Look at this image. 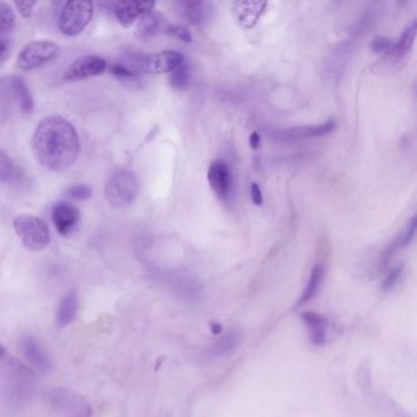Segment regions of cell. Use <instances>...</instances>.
<instances>
[{
    "label": "cell",
    "instance_id": "obj_1",
    "mask_svg": "<svg viewBox=\"0 0 417 417\" xmlns=\"http://www.w3.org/2000/svg\"><path fill=\"white\" fill-rule=\"evenodd\" d=\"M33 155L49 171H64L74 166L80 153V141L72 124L52 115L38 124L32 137Z\"/></svg>",
    "mask_w": 417,
    "mask_h": 417
},
{
    "label": "cell",
    "instance_id": "obj_2",
    "mask_svg": "<svg viewBox=\"0 0 417 417\" xmlns=\"http://www.w3.org/2000/svg\"><path fill=\"white\" fill-rule=\"evenodd\" d=\"M135 76L141 74H168L184 63V57L175 50L153 54H128L126 60L120 61Z\"/></svg>",
    "mask_w": 417,
    "mask_h": 417
},
{
    "label": "cell",
    "instance_id": "obj_3",
    "mask_svg": "<svg viewBox=\"0 0 417 417\" xmlns=\"http://www.w3.org/2000/svg\"><path fill=\"white\" fill-rule=\"evenodd\" d=\"M12 224L17 235L27 250L39 252L48 246L50 233L44 220L30 214H22L14 220Z\"/></svg>",
    "mask_w": 417,
    "mask_h": 417
},
{
    "label": "cell",
    "instance_id": "obj_4",
    "mask_svg": "<svg viewBox=\"0 0 417 417\" xmlns=\"http://www.w3.org/2000/svg\"><path fill=\"white\" fill-rule=\"evenodd\" d=\"M95 6L90 0L68 1L59 19V30L66 36L80 35L93 17Z\"/></svg>",
    "mask_w": 417,
    "mask_h": 417
},
{
    "label": "cell",
    "instance_id": "obj_5",
    "mask_svg": "<svg viewBox=\"0 0 417 417\" xmlns=\"http://www.w3.org/2000/svg\"><path fill=\"white\" fill-rule=\"evenodd\" d=\"M139 193V182L133 171H120L110 177L106 185L108 202L114 207L133 204Z\"/></svg>",
    "mask_w": 417,
    "mask_h": 417
},
{
    "label": "cell",
    "instance_id": "obj_6",
    "mask_svg": "<svg viewBox=\"0 0 417 417\" xmlns=\"http://www.w3.org/2000/svg\"><path fill=\"white\" fill-rule=\"evenodd\" d=\"M59 54V46L50 41H36L26 44L17 55V65L19 69L30 71L37 69Z\"/></svg>",
    "mask_w": 417,
    "mask_h": 417
},
{
    "label": "cell",
    "instance_id": "obj_7",
    "mask_svg": "<svg viewBox=\"0 0 417 417\" xmlns=\"http://www.w3.org/2000/svg\"><path fill=\"white\" fill-rule=\"evenodd\" d=\"M107 69V61L98 55H85L70 64L63 75L66 82L86 80L103 74Z\"/></svg>",
    "mask_w": 417,
    "mask_h": 417
},
{
    "label": "cell",
    "instance_id": "obj_8",
    "mask_svg": "<svg viewBox=\"0 0 417 417\" xmlns=\"http://www.w3.org/2000/svg\"><path fill=\"white\" fill-rule=\"evenodd\" d=\"M19 348L23 358L26 360L28 365L41 374H48L53 367L52 360L42 348V345L38 342L36 338L32 336H23L19 342Z\"/></svg>",
    "mask_w": 417,
    "mask_h": 417
},
{
    "label": "cell",
    "instance_id": "obj_9",
    "mask_svg": "<svg viewBox=\"0 0 417 417\" xmlns=\"http://www.w3.org/2000/svg\"><path fill=\"white\" fill-rule=\"evenodd\" d=\"M208 182L211 188L220 200H226L229 197L233 185L231 171L228 163L222 159L211 163L208 168Z\"/></svg>",
    "mask_w": 417,
    "mask_h": 417
},
{
    "label": "cell",
    "instance_id": "obj_10",
    "mask_svg": "<svg viewBox=\"0 0 417 417\" xmlns=\"http://www.w3.org/2000/svg\"><path fill=\"white\" fill-rule=\"evenodd\" d=\"M155 1H119L114 4V14L123 27H130L137 19L155 9Z\"/></svg>",
    "mask_w": 417,
    "mask_h": 417
},
{
    "label": "cell",
    "instance_id": "obj_11",
    "mask_svg": "<svg viewBox=\"0 0 417 417\" xmlns=\"http://www.w3.org/2000/svg\"><path fill=\"white\" fill-rule=\"evenodd\" d=\"M52 218L54 226L60 235L69 236L79 224L80 212L72 204L60 202L54 206Z\"/></svg>",
    "mask_w": 417,
    "mask_h": 417
},
{
    "label": "cell",
    "instance_id": "obj_12",
    "mask_svg": "<svg viewBox=\"0 0 417 417\" xmlns=\"http://www.w3.org/2000/svg\"><path fill=\"white\" fill-rule=\"evenodd\" d=\"M53 399L54 405L68 417H91V407L81 396H72L69 391H57Z\"/></svg>",
    "mask_w": 417,
    "mask_h": 417
},
{
    "label": "cell",
    "instance_id": "obj_13",
    "mask_svg": "<svg viewBox=\"0 0 417 417\" xmlns=\"http://www.w3.org/2000/svg\"><path fill=\"white\" fill-rule=\"evenodd\" d=\"M0 369L6 372L12 380L31 382L36 377L35 371L20 362L17 358L11 356L10 353L0 344Z\"/></svg>",
    "mask_w": 417,
    "mask_h": 417
},
{
    "label": "cell",
    "instance_id": "obj_14",
    "mask_svg": "<svg viewBox=\"0 0 417 417\" xmlns=\"http://www.w3.org/2000/svg\"><path fill=\"white\" fill-rule=\"evenodd\" d=\"M266 6V1H236L233 6V11L239 25L252 28L260 20Z\"/></svg>",
    "mask_w": 417,
    "mask_h": 417
},
{
    "label": "cell",
    "instance_id": "obj_15",
    "mask_svg": "<svg viewBox=\"0 0 417 417\" xmlns=\"http://www.w3.org/2000/svg\"><path fill=\"white\" fill-rule=\"evenodd\" d=\"M301 317L305 322L312 344L316 347L326 345L327 332L329 328L328 318L312 311H306L304 313H301Z\"/></svg>",
    "mask_w": 417,
    "mask_h": 417
},
{
    "label": "cell",
    "instance_id": "obj_16",
    "mask_svg": "<svg viewBox=\"0 0 417 417\" xmlns=\"http://www.w3.org/2000/svg\"><path fill=\"white\" fill-rule=\"evenodd\" d=\"M168 23L169 22L166 21V17L162 14L151 11L144 17H139V23L136 27V37L139 38L141 41H147L159 33L164 32Z\"/></svg>",
    "mask_w": 417,
    "mask_h": 417
},
{
    "label": "cell",
    "instance_id": "obj_17",
    "mask_svg": "<svg viewBox=\"0 0 417 417\" xmlns=\"http://www.w3.org/2000/svg\"><path fill=\"white\" fill-rule=\"evenodd\" d=\"M336 122L328 120L326 123L320 125H309V126H299V128H288L280 131L279 135L280 139H310V137H322L326 135L331 134L336 128Z\"/></svg>",
    "mask_w": 417,
    "mask_h": 417
},
{
    "label": "cell",
    "instance_id": "obj_18",
    "mask_svg": "<svg viewBox=\"0 0 417 417\" xmlns=\"http://www.w3.org/2000/svg\"><path fill=\"white\" fill-rule=\"evenodd\" d=\"M182 12L195 26H204L213 17V4L208 1H182Z\"/></svg>",
    "mask_w": 417,
    "mask_h": 417
},
{
    "label": "cell",
    "instance_id": "obj_19",
    "mask_svg": "<svg viewBox=\"0 0 417 417\" xmlns=\"http://www.w3.org/2000/svg\"><path fill=\"white\" fill-rule=\"evenodd\" d=\"M79 312V293L77 290H71L60 301L59 307L57 311V324L59 328L70 326L75 321Z\"/></svg>",
    "mask_w": 417,
    "mask_h": 417
},
{
    "label": "cell",
    "instance_id": "obj_20",
    "mask_svg": "<svg viewBox=\"0 0 417 417\" xmlns=\"http://www.w3.org/2000/svg\"><path fill=\"white\" fill-rule=\"evenodd\" d=\"M416 28V22H414L412 25L407 27V30L401 35L400 38L398 39V42H394L389 53L387 55L391 57V59H394L396 61L405 58V55L410 52V49L412 48L414 42H415Z\"/></svg>",
    "mask_w": 417,
    "mask_h": 417
},
{
    "label": "cell",
    "instance_id": "obj_21",
    "mask_svg": "<svg viewBox=\"0 0 417 417\" xmlns=\"http://www.w3.org/2000/svg\"><path fill=\"white\" fill-rule=\"evenodd\" d=\"M9 87L14 93V97L19 103V107L23 113H31L33 110V99L28 86L19 76H12L9 80Z\"/></svg>",
    "mask_w": 417,
    "mask_h": 417
},
{
    "label": "cell",
    "instance_id": "obj_22",
    "mask_svg": "<svg viewBox=\"0 0 417 417\" xmlns=\"http://www.w3.org/2000/svg\"><path fill=\"white\" fill-rule=\"evenodd\" d=\"M323 277H324V269H323V266H322V264H317V266H315L313 269H312V272H311L310 274V278H309V282L306 284L305 290H304L302 295L300 296L299 301H298L296 305H295V309H299V307L305 305L309 301H311V300L315 298V295L317 294V291H318L320 287H321Z\"/></svg>",
    "mask_w": 417,
    "mask_h": 417
},
{
    "label": "cell",
    "instance_id": "obj_23",
    "mask_svg": "<svg viewBox=\"0 0 417 417\" xmlns=\"http://www.w3.org/2000/svg\"><path fill=\"white\" fill-rule=\"evenodd\" d=\"M241 336L237 331L226 333L224 337L220 338L218 342L214 345L213 353L215 356H224L233 353L240 344Z\"/></svg>",
    "mask_w": 417,
    "mask_h": 417
},
{
    "label": "cell",
    "instance_id": "obj_24",
    "mask_svg": "<svg viewBox=\"0 0 417 417\" xmlns=\"http://www.w3.org/2000/svg\"><path fill=\"white\" fill-rule=\"evenodd\" d=\"M191 81V72L188 65L184 61L177 69L171 72V85L177 91L185 90Z\"/></svg>",
    "mask_w": 417,
    "mask_h": 417
},
{
    "label": "cell",
    "instance_id": "obj_25",
    "mask_svg": "<svg viewBox=\"0 0 417 417\" xmlns=\"http://www.w3.org/2000/svg\"><path fill=\"white\" fill-rule=\"evenodd\" d=\"M17 177V168L6 152L0 150V184L10 182Z\"/></svg>",
    "mask_w": 417,
    "mask_h": 417
},
{
    "label": "cell",
    "instance_id": "obj_26",
    "mask_svg": "<svg viewBox=\"0 0 417 417\" xmlns=\"http://www.w3.org/2000/svg\"><path fill=\"white\" fill-rule=\"evenodd\" d=\"M15 23L17 17L11 6L6 3H0V33L9 32L15 27Z\"/></svg>",
    "mask_w": 417,
    "mask_h": 417
},
{
    "label": "cell",
    "instance_id": "obj_27",
    "mask_svg": "<svg viewBox=\"0 0 417 417\" xmlns=\"http://www.w3.org/2000/svg\"><path fill=\"white\" fill-rule=\"evenodd\" d=\"M92 193H93V190H92L91 186L85 185V184H77V185L71 186V188L68 190L66 195H68L70 198L76 200V201H85V200L91 198Z\"/></svg>",
    "mask_w": 417,
    "mask_h": 417
},
{
    "label": "cell",
    "instance_id": "obj_28",
    "mask_svg": "<svg viewBox=\"0 0 417 417\" xmlns=\"http://www.w3.org/2000/svg\"><path fill=\"white\" fill-rule=\"evenodd\" d=\"M164 32L171 35L173 37L177 38L179 41H182V42H193V36H191V33H190V31L185 26L168 23Z\"/></svg>",
    "mask_w": 417,
    "mask_h": 417
},
{
    "label": "cell",
    "instance_id": "obj_29",
    "mask_svg": "<svg viewBox=\"0 0 417 417\" xmlns=\"http://www.w3.org/2000/svg\"><path fill=\"white\" fill-rule=\"evenodd\" d=\"M394 42L389 38L383 37V36H376L374 41L371 43V49L376 54H388L393 47Z\"/></svg>",
    "mask_w": 417,
    "mask_h": 417
},
{
    "label": "cell",
    "instance_id": "obj_30",
    "mask_svg": "<svg viewBox=\"0 0 417 417\" xmlns=\"http://www.w3.org/2000/svg\"><path fill=\"white\" fill-rule=\"evenodd\" d=\"M415 234H416V217L414 215L411 220L409 222L407 229L404 230L400 235L398 236L399 247L401 249V247L407 246L411 242L412 239L415 237Z\"/></svg>",
    "mask_w": 417,
    "mask_h": 417
},
{
    "label": "cell",
    "instance_id": "obj_31",
    "mask_svg": "<svg viewBox=\"0 0 417 417\" xmlns=\"http://www.w3.org/2000/svg\"><path fill=\"white\" fill-rule=\"evenodd\" d=\"M403 272H404V266H403V264L396 266V267L387 275V278L385 279V282H383V289H385V291L393 289L396 284H398V282H399V279L401 278Z\"/></svg>",
    "mask_w": 417,
    "mask_h": 417
},
{
    "label": "cell",
    "instance_id": "obj_32",
    "mask_svg": "<svg viewBox=\"0 0 417 417\" xmlns=\"http://www.w3.org/2000/svg\"><path fill=\"white\" fill-rule=\"evenodd\" d=\"M110 72H112L113 75L119 77V79H134V77H136V76H135L125 65L122 64L120 61H119V63H114V64L110 66Z\"/></svg>",
    "mask_w": 417,
    "mask_h": 417
},
{
    "label": "cell",
    "instance_id": "obj_33",
    "mask_svg": "<svg viewBox=\"0 0 417 417\" xmlns=\"http://www.w3.org/2000/svg\"><path fill=\"white\" fill-rule=\"evenodd\" d=\"M17 10L23 17H30L32 15L33 6H36V1H15Z\"/></svg>",
    "mask_w": 417,
    "mask_h": 417
},
{
    "label": "cell",
    "instance_id": "obj_34",
    "mask_svg": "<svg viewBox=\"0 0 417 417\" xmlns=\"http://www.w3.org/2000/svg\"><path fill=\"white\" fill-rule=\"evenodd\" d=\"M250 193H251L252 202L256 204V206H258V207H260V206H262V191H261V188H260V186L257 185L256 182H252L251 188H250Z\"/></svg>",
    "mask_w": 417,
    "mask_h": 417
},
{
    "label": "cell",
    "instance_id": "obj_35",
    "mask_svg": "<svg viewBox=\"0 0 417 417\" xmlns=\"http://www.w3.org/2000/svg\"><path fill=\"white\" fill-rule=\"evenodd\" d=\"M249 142H250V146H251L252 150H258L260 147H261V136L258 133H252L250 135V139H249Z\"/></svg>",
    "mask_w": 417,
    "mask_h": 417
},
{
    "label": "cell",
    "instance_id": "obj_36",
    "mask_svg": "<svg viewBox=\"0 0 417 417\" xmlns=\"http://www.w3.org/2000/svg\"><path fill=\"white\" fill-rule=\"evenodd\" d=\"M6 50V43L4 42V39L0 38V55H3L4 52Z\"/></svg>",
    "mask_w": 417,
    "mask_h": 417
},
{
    "label": "cell",
    "instance_id": "obj_37",
    "mask_svg": "<svg viewBox=\"0 0 417 417\" xmlns=\"http://www.w3.org/2000/svg\"><path fill=\"white\" fill-rule=\"evenodd\" d=\"M0 57H1V55H0Z\"/></svg>",
    "mask_w": 417,
    "mask_h": 417
}]
</instances>
